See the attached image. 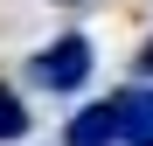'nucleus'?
I'll return each instance as SVG.
<instances>
[{
	"mask_svg": "<svg viewBox=\"0 0 153 146\" xmlns=\"http://www.w3.org/2000/svg\"><path fill=\"white\" fill-rule=\"evenodd\" d=\"M28 84L49 90V97H76V90L91 84V35L70 28V35H56L49 49H35V56H28Z\"/></svg>",
	"mask_w": 153,
	"mask_h": 146,
	"instance_id": "1",
	"label": "nucleus"
},
{
	"mask_svg": "<svg viewBox=\"0 0 153 146\" xmlns=\"http://www.w3.org/2000/svg\"><path fill=\"white\" fill-rule=\"evenodd\" d=\"M14 139H28V104L0 84V146H14Z\"/></svg>",
	"mask_w": 153,
	"mask_h": 146,
	"instance_id": "4",
	"label": "nucleus"
},
{
	"mask_svg": "<svg viewBox=\"0 0 153 146\" xmlns=\"http://www.w3.org/2000/svg\"><path fill=\"white\" fill-rule=\"evenodd\" d=\"M63 146H125L118 139V104H76L70 125H63Z\"/></svg>",
	"mask_w": 153,
	"mask_h": 146,
	"instance_id": "2",
	"label": "nucleus"
},
{
	"mask_svg": "<svg viewBox=\"0 0 153 146\" xmlns=\"http://www.w3.org/2000/svg\"><path fill=\"white\" fill-rule=\"evenodd\" d=\"M139 77H153V42H146V49H139Z\"/></svg>",
	"mask_w": 153,
	"mask_h": 146,
	"instance_id": "5",
	"label": "nucleus"
},
{
	"mask_svg": "<svg viewBox=\"0 0 153 146\" xmlns=\"http://www.w3.org/2000/svg\"><path fill=\"white\" fill-rule=\"evenodd\" d=\"M111 104H118V139H125V146H153V84L118 90Z\"/></svg>",
	"mask_w": 153,
	"mask_h": 146,
	"instance_id": "3",
	"label": "nucleus"
}]
</instances>
